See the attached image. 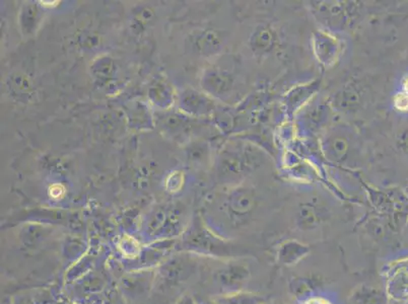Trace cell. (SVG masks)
Wrapping results in <instances>:
<instances>
[{"label":"cell","instance_id":"obj_15","mask_svg":"<svg viewBox=\"0 0 408 304\" xmlns=\"http://www.w3.org/2000/svg\"><path fill=\"white\" fill-rule=\"evenodd\" d=\"M299 304H333V303L327 297L312 294V296L302 299Z\"/></svg>","mask_w":408,"mask_h":304},{"label":"cell","instance_id":"obj_1","mask_svg":"<svg viewBox=\"0 0 408 304\" xmlns=\"http://www.w3.org/2000/svg\"><path fill=\"white\" fill-rule=\"evenodd\" d=\"M195 262L189 253L182 252L167 258L156 270L154 285L161 288H172L185 282L195 270Z\"/></svg>","mask_w":408,"mask_h":304},{"label":"cell","instance_id":"obj_19","mask_svg":"<svg viewBox=\"0 0 408 304\" xmlns=\"http://www.w3.org/2000/svg\"><path fill=\"white\" fill-rule=\"evenodd\" d=\"M402 91L408 94V75L405 76L402 82Z\"/></svg>","mask_w":408,"mask_h":304},{"label":"cell","instance_id":"obj_14","mask_svg":"<svg viewBox=\"0 0 408 304\" xmlns=\"http://www.w3.org/2000/svg\"><path fill=\"white\" fill-rule=\"evenodd\" d=\"M394 108L400 112H408V94L400 91L396 94L393 100Z\"/></svg>","mask_w":408,"mask_h":304},{"label":"cell","instance_id":"obj_8","mask_svg":"<svg viewBox=\"0 0 408 304\" xmlns=\"http://www.w3.org/2000/svg\"><path fill=\"white\" fill-rule=\"evenodd\" d=\"M276 34L273 30L267 25L256 29L250 39V46L253 52L257 54H266L276 46Z\"/></svg>","mask_w":408,"mask_h":304},{"label":"cell","instance_id":"obj_7","mask_svg":"<svg viewBox=\"0 0 408 304\" xmlns=\"http://www.w3.org/2000/svg\"><path fill=\"white\" fill-rule=\"evenodd\" d=\"M350 304H386V296L379 288L372 285H359L350 297Z\"/></svg>","mask_w":408,"mask_h":304},{"label":"cell","instance_id":"obj_5","mask_svg":"<svg viewBox=\"0 0 408 304\" xmlns=\"http://www.w3.org/2000/svg\"><path fill=\"white\" fill-rule=\"evenodd\" d=\"M310 246L298 239H287L278 246L276 260L280 265L292 267L303 261L310 253Z\"/></svg>","mask_w":408,"mask_h":304},{"label":"cell","instance_id":"obj_12","mask_svg":"<svg viewBox=\"0 0 408 304\" xmlns=\"http://www.w3.org/2000/svg\"><path fill=\"white\" fill-rule=\"evenodd\" d=\"M319 223V216L314 207L310 204H304L299 208L298 214V224L302 229H312Z\"/></svg>","mask_w":408,"mask_h":304},{"label":"cell","instance_id":"obj_2","mask_svg":"<svg viewBox=\"0 0 408 304\" xmlns=\"http://www.w3.org/2000/svg\"><path fill=\"white\" fill-rule=\"evenodd\" d=\"M177 250L194 255L227 257L229 248L209 230H191L182 239Z\"/></svg>","mask_w":408,"mask_h":304},{"label":"cell","instance_id":"obj_11","mask_svg":"<svg viewBox=\"0 0 408 304\" xmlns=\"http://www.w3.org/2000/svg\"><path fill=\"white\" fill-rule=\"evenodd\" d=\"M290 290L292 296L299 299L312 296L315 290V280L311 278L298 277L292 279L290 283Z\"/></svg>","mask_w":408,"mask_h":304},{"label":"cell","instance_id":"obj_6","mask_svg":"<svg viewBox=\"0 0 408 304\" xmlns=\"http://www.w3.org/2000/svg\"><path fill=\"white\" fill-rule=\"evenodd\" d=\"M255 196L247 188L238 189L230 198V209L236 216L248 215L254 209Z\"/></svg>","mask_w":408,"mask_h":304},{"label":"cell","instance_id":"obj_17","mask_svg":"<svg viewBox=\"0 0 408 304\" xmlns=\"http://www.w3.org/2000/svg\"><path fill=\"white\" fill-rule=\"evenodd\" d=\"M398 144H400V146L403 151L408 152V131L402 133L400 137V141L398 142Z\"/></svg>","mask_w":408,"mask_h":304},{"label":"cell","instance_id":"obj_4","mask_svg":"<svg viewBox=\"0 0 408 304\" xmlns=\"http://www.w3.org/2000/svg\"><path fill=\"white\" fill-rule=\"evenodd\" d=\"M156 281V272L152 269L132 270L121 280V288L124 293L136 298L149 291Z\"/></svg>","mask_w":408,"mask_h":304},{"label":"cell","instance_id":"obj_9","mask_svg":"<svg viewBox=\"0 0 408 304\" xmlns=\"http://www.w3.org/2000/svg\"><path fill=\"white\" fill-rule=\"evenodd\" d=\"M220 304H264V298L254 292L240 290L230 293L218 294L214 297Z\"/></svg>","mask_w":408,"mask_h":304},{"label":"cell","instance_id":"obj_16","mask_svg":"<svg viewBox=\"0 0 408 304\" xmlns=\"http://www.w3.org/2000/svg\"><path fill=\"white\" fill-rule=\"evenodd\" d=\"M175 304H197V299L189 293L182 294Z\"/></svg>","mask_w":408,"mask_h":304},{"label":"cell","instance_id":"obj_18","mask_svg":"<svg viewBox=\"0 0 408 304\" xmlns=\"http://www.w3.org/2000/svg\"><path fill=\"white\" fill-rule=\"evenodd\" d=\"M197 304H220L214 298L202 299V300H197Z\"/></svg>","mask_w":408,"mask_h":304},{"label":"cell","instance_id":"obj_3","mask_svg":"<svg viewBox=\"0 0 408 304\" xmlns=\"http://www.w3.org/2000/svg\"><path fill=\"white\" fill-rule=\"evenodd\" d=\"M250 278V271L241 264H228L216 271L214 275V283L220 288L221 293L244 290Z\"/></svg>","mask_w":408,"mask_h":304},{"label":"cell","instance_id":"obj_10","mask_svg":"<svg viewBox=\"0 0 408 304\" xmlns=\"http://www.w3.org/2000/svg\"><path fill=\"white\" fill-rule=\"evenodd\" d=\"M315 52L318 59L324 63H329L335 58L338 53V43L328 34H319L316 38Z\"/></svg>","mask_w":408,"mask_h":304},{"label":"cell","instance_id":"obj_13","mask_svg":"<svg viewBox=\"0 0 408 304\" xmlns=\"http://www.w3.org/2000/svg\"><path fill=\"white\" fill-rule=\"evenodd\" d=\"M327 156L330 160H340L347 152V144L343 138H333L327 145Z\"/></svg>","mask_w":408,"mask_h":304}]
</instances>
